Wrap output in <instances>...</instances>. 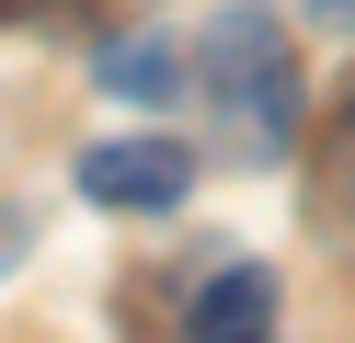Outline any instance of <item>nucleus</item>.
<instances>
[{
    "mask_svg": "<svg viewBox=\"0 0 355 343\" xmlns=\"http://www.w3.org/2000/svg\"><path fill=\"white\" fill-rule=\"evenodd\" d=\"M195 91H207L218 137H230L241 160H286L298 149V46H286V23L263 12V0H241V12L207 23V46H195Z\"/></svg>",
    "mask_w": 355,
    "mask_h": 343,
    "instance_id": "obj_1",
    "label": "nucleus"
},
{
    "mask_svg": "<svg viewBox=\"0 0 355 343\" xmlns=\"http://www.w3.org/2000/svg\"><path fill=\"white\" fill-rule=\"evenodd\" d=\"M80 195L92 206H138V218H172V206L195 195V160L172 149V137H103V149H80Z\"/></svg>",
    "mask_w": 355,
    "mask_h": 343,
    "instance_id": "obj_2",
    "label": "nucleus"
},
{
    "mask_svg": "<svg viewBox=\"0 0 355 343\" xmlns=\"http://www.w3.org/2000/svg\"><path fill=\"white\" fill-rule=\"evenodd\" d=\"M92 80L103 91H115V103H184V91H195V58H184V46H172V35H115V46H92Z\"/></svg>",
    "mask_w": 355,
    "mask_h": 343,
    "instance_id": "obj_3",
    "label": "nucleus"
},
{
    "mask_svg": "<svg viewBox=\"0 0 355 343\" xmlns=\"http://www.w3.org/2000/svg\"><path fill=\"white\" fill-rule=\"evenodd\" d=\"M184 343H275V274L263 263L207 274V297L184 309Z\"/></svg>",
    "mask_w": 355,
    "mask_h": 343,
    "instance_id": "obj_4",
    "label": "nucleus"
},
{
    "mask_svg": "<svg viewBox=\"0 0 355 343\" xmlns=\"http://www.w3.org/2000/svg\"><path fill=\"white\" fill-rule=\"evenodd\" d=\"M24 252H35V229H24V206H0V274L24 263Z\"/></svg>",
    "mask_w": 355,
    "mask_h": 343,
    "instance_id": "obj_5",
    "label": "nucleus"
},
{
    "mask_svg": "<svg viewBox=\"0 0 355 343\" xmlns=\"http://www.w3.org/2000/svg\"><path fill=\"white\" fill-rule=\"evenodd\" d=\"M35 12H58V0H0V23H35Z\"/></svg>",
    "mask_w": 355,
    "mask_h": 343,
    "instance_id": "obj_6",
    "label": "nucleus"
},
{
    "mask_svg": "<svg viewBox=\"0 0 355 343\" xmlns=\"http://www.w3.org/2000/svg\"><path fill=\"white\" fill-rule=\"evenodd\" d=\"M321 12H332V23H344V12H355V0H321Z\"/></svg>",
    "mask_w": 355,
    "mask_h": 343,
    "instance_id": "obj_7",
    "label": "nucleus"
}]
</instances>
